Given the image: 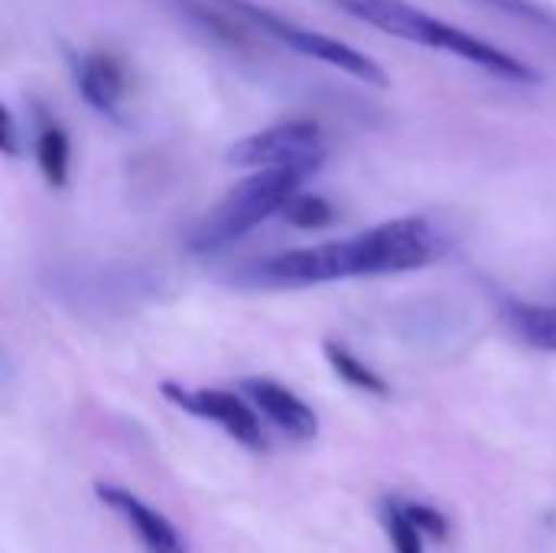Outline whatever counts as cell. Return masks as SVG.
<instances>
[{
  "mask_svg": "<svg viewBox=\"0 0 556 553\" xmlns=\"http://www.w3.org/2000/svg\"><path fill=\"white\" fill-rule=\"evenodd\" d=\"M443 254V238L427 218H394L345 241L293 248L267 261H254L238 280L254 287H316L349 277L404 274L433 264Z\"/></svg>",
  "mask_w": 556,
  "mask_h": 553,
  "instance_id": "cell-1",
  "label": "cell"
},
{
  "mask_svg": "<svg viewBox=\"0 0 556 553\" xmlns=\"http://www.w3.org/2000/svg\"><path fill=\"white\" fill-rule=\"evenodd\" d=\"M339 7L345 13H352L355 20L394 36V39H407L414 46H427L433 52H446L456 55L463 62H472L476 68L498 75L505 81H518V85H541V72L534 65H528L525 59L498 49L495 42L459 29L453 23H443L440 16L404 3V0H339Z\"/></svg>",
  "mask_w": 556,
  "mask_h": 553,
  "instance_id": "cell-2",
  "label": "cell"
},
{
  "mask_svg": "<svg viewBox=\"0 0 556 553\" xmlns=\"http://www.w3.org/2000/svg\"><path fill=\"white\" fill-rule=\"evenodd\" d=\"M306 173L296 169H257L248 179H241L212 212L199 218V225L189 235V248L195 254H212L267 222L270 215H280L287 202L300 192Z\"/></svg>",
  "mask_w": 556,
  "mask_h": 553,
  "instance_id": "cell-3",
  "label": "cell"
},
{
  "mask_svg": "<svg viewBox=\"0 0 556 553\" xmlns=\"http://www.w3.org/2000/svg\"><path fill=\"white\" fill-rule=\"evenodd\" d=\"M218 3H225L238 20H244L251 29H257V33L277 39L280 46H287V49H293V52H300V55H306V59L326 62V65L339 68V72H345V75L365 81V85L388 88V72H384V65H381L378 59H371L368 52H362V49L342 42L339 36H329V33H323V29L300 26V23H293V20H287V16H280V13L261 7V3H254V0H218Z\"/></svg>",
  "mask_w": 556,
  "mask_h": 553,
  "instance_id": "cell-4",
  "label": "cell"
},
{
  "mask_svg": "<svg viewBox=\"0 0 556 553\" xmlns=\"http://www.w3.org/2000/svg\"><path fill=\"white\" fill-rule=\"evenodd\" d=\"M326 137L316 121H280L274 127L254 130L235 140L225 153L231 166L241 169H296L316 173L326 163Z\"/></svg>",
  "mask_w": 556,
  "mask_h": 553,
  "instance_id": "cell-5",
  "label": "cell"
},
{
  "mask_svg": "<svg viewBox=\"0 0 556 553\" xmlns=\"http://www.w3.org/2000/svg\"><path fill=\"white\" fill-rule=\"evenodd\" d=\"M160 394L169 404H176L179 411L222 427L241 447H248V450H261L264 447L261 414L251 407L248 398H241L235 391H222V388H182L176 381H163Z\"/></svg>",
  "mask_w": 556,
  "mask_h": 553,
  "instance_id": "cell-6",
  "label": "cell"
},
{
  "mask_svg": "<svg viewBox=\"0 0 556 553\" xmlns=\"http://www.w3.org/2000/svg\"><path fill=\"white\" fill-rule=\"evenodd\" d=\"M72 81L81 101L108 117L121 114V104L127 101V88H130L127 65L111 49H88L72 55Z\"/></svg>",
  "mask_w": 556,
  "mask_h": 553,
  "instance_id": "cell-7",
  "label": "cell"
},
{
  "mask_svg": "<svg viewBox=\"0 0 556 553\" xmlns=\"http://www.w3.org/2000/svg\"><path fill=\"white\" fill-rule=\"evenodd\" d=\"M241 394L251 401V407L261 417H267L290 440H300V443L316 440V433H319L316 411L303 398H296L290 388H283L280 381H274V378H244Z\"/></svg>",
  "mask_w": 556,
  "mask_h": 553,
  "instance_id": "cell-8",
  "label": "cell"
},
{
  "mask_svg": "<svg viewBox=\"0 0 556 553\" xmlns=\"http://www.w3.org/2000/svg\"><path fill=\"white\" fill-rule=\"evenodd\" d=\"M94 492L137 535V541L143 544L147 553H189L176 525L166 515H160L156 508H150L143 499H137L134 492H127L121 486H104V482L94 486Z\"/></svg>",
  "mask_w": 556,
  "mask_h": 553,
  "instance_id": "cell-9",
  "label": "cell"
},
{
  "mask_svg": "<svg viewBox=\"0 0 556 553\" xmlns=\"http://www.w3.org/2000/svg\"><path fill=\"white\" fill-rule=\"evenodd\" d=\"M68 160H72L68 134L55 121L42 117L36 130V166L52 189H62L68 183Z\"/></svg>",
  "mask_w": 556,
  "mask_h": 553,
  "instance_id": "cell-10",
  "label": "cell"
},
{
  "mask_svg": "<svg viewBox=\"0 0 556 553\" xmlns=\"http://www.w3.org/2000/svg\"><path fill=\"white\" fill-rule=\"evenodd\" d=\"M505 319L515 326V332L544 352H556V306L541 303H508Z\"/></svg>",
  "mask_w": 556,
  "mask_h": 553,
  "instance_id": "cell-11",
  "label": "cell"
},
{
  "mask_svg": "<svg viewBox=\"0 0 556 553\" xmlns=\"http://www.w3.org/2000/svg\"><path fill=\"white\" fill-rule=\"evenodd\" d=\"M323 352H326V362L332 365V372H336L345 385H352L355 391H365V394H375V398H388V394H391L388 381H384L375 368H368L358 355H352L342 342L326 339Z\"/></svg>",
  "mask_w": 556,
  "mask_h": 553,
  "instance_id": "cell-12",
  "label": "cell"
},
{
  "mask_svg": "<svg viewBox=\"0 0 556 553\" xmlns=\"http://www.w3.org/2000/svg\"><path fill=\"white\" fill-rule=\"evenodd\" d=\"M290 225L296 228H306V231H316V228H326L336 222V209L323 199V196H313V192H296L287 209L280 212Z\"/></svg>",
  "mask_w": 556,
  "mask_h": 553,
  "instance_id": "cell-13",
  "label": "cell"
},
{
  "mask_svg": "<svg viewBox=\"0 0 556 553\" xmlns=\"http://www.w3.org/2000/svg\"><path fill=\"white\" fill-rule=\"evenodd\" d=\"M384 528L394 544V553H424V531L407 518L401 502L384 505Z\"/></svg>",
  "mask_w": 556,
  "mask_h": 553,
  "instance_id": "cell-14",
  "label": "cell"
},
{
  "mask_svg": "<svg viewBox=\"0 0 556 553\" xmlns=\"http://www.w3.org/2000/svg\"><path fill=\"white\" fill-rule=\"evenodd\" d=\"M482 3H489V7H495V10H502V13L521 20V23H531V26H538V29L554 33L556 36V10H551V7L541 3V0H482Z\"/></svg>",
  "mask_w": 556,
  "mask_h": 553,
  "instance_id": "cell-15",
  "label": "cell"
},
{
  "mask_svg": "<svg viewBox=\"0 0 556 553\" xmlns=\"http://www.w3.org/2000/svg\"><path fill=\"white\" fill-rule=\"evenodd\" d=\"M401 505H404L407 518H410L424 535H430V538H446V535H450V525H446V518H443L437 508H430V505H414V502H401Z\"/></svg>",
  "mask_w": 556,
  "mask_h": 553,
  "instance_id": "cell-16",
  "label": "cell"
},
{
  "mask_svg": "<svg viewBox=\"0 0 556 553\" xmlns=\"http://www.w3.org/2000/svg\"><path fill=\"white\" fill-rule=\"evenodd\" d=\"M0 150L13 160L20 156V130H16V114L10 104L0 108Z\"/></svg>",
  "mask_w": 556,
  "mask_h": 553,
  "instance_id": "cell-17",
  "label": "cell"
}]
</instances>
